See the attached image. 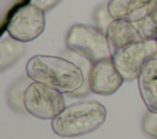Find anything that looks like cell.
Wrapping results in <instances>:
<instances>
[{"label": "cell", "instance_id": "1", "mask_svg": "<svg viewBox=\"0 0 157 139\" xmlns=\"http://www.w3.org/2000/svg\"><path fill=\"white\" fill-rule=\"evenodd\" d=\"M26 73L33 82L45 84L63 94H75L85 83L81 67L59 56L36 55L31 57L26 65Z\"/></svg>", "mask_w": 157, "mask_h": 139}, {"label": "cell", "instance_id": "2", "mask_svg": "<svg viewBox=\"0 0 157 139\" xmlns=\"http://www.w3.org/2000/svg\"><path fill=\"white\" fill-rule=\"evenodd\" d=\"M105 107L94 100L74 102L52 119L53 132L63 138H76L97 130L105 121Z\"/></svg>", "mask_w": 157, "mask_h": 139}, {"label": "cell", "instance_id": "3", "mask_svg": "<svg viewBox=\"0 0 157 139\" xmlns=\"http://www.w3.org/2000/svg\"><path fill=\"white\" fill-rule=\"evenodd\" d=\"M65 43L69 50L82 55L91 63L112 57L107 34L98 27L74 24L67 30Z\"/></svg>", "mask_w": 157, "mask_h": 139}, {"label": "cell", "instance_id": "4", "mask_svg": "<svg viewBox=\"0 0 157 139\" xmlns=\"http://www.w3.org/2000/svg\"><path fill=\"white\" fill-rule=\"evenodd\" d=\"M25 109L39 119H54L65 109L64 95L45 84L32 82L26 89Z\"/></svg>", "mask_w": 157, "mask_h": 139}, {"label": "cell", "instance_id": "5", "mask_svg": "<svg viewBox=\"0 0 157 139\" xmlns=\"http://www.w3.org/2000/svg\"><path fill=\"white\" fill-rule=\"evenodd\" d=\"M157 55V40H140L112 54V59L125 80L137 79L146 62Z\"/></svg>", "mask_w": 157, "mask_h": 139}, {"label": "cell", "instance_id": "6", "mask_svg": "<svg viewBox=\"0 0 157 139\" xmlns=\"http://www.w3.org/2000/svg\"><path fill=\"white\" fill-rule=\"evenodd\" d=\"M44 11L33 4H26L16 10L6 26V33L22 43L38 38L45 27Z\"/></svg>", "mask_w": 157, "mask_h": 139}, {"label": "cell", "instance_id": "7", "mask_svg": "<svg viewBox=\"0 0 157 139\" xmlns=\"http://www.w3.org/2000/svg\"><path fill=\"white\" fill-rule=\"evenodd\" d=\"M88 88L98 95L114 94L125 80L118 71L113 59H104L93 62L88 71Z\"/></svg>", "mask_w": 157, "mask_h": 139}, {"label": "cell", "instance_id": "8", "mask_svg": "<svg viewBox=\"0 0 157 139\" xmlns=\"http://www.w3.org/2000/svg\"><path fill=\"white\" fill-rule=\"evenodd\" d=\"M156 0H109L108 10L114 20L137 22L145 18L153 9Z\"/></svg>", "mask_w": 157, "mask_h": 139}, {"label": "cell", "instance_id": "9", "mask_svg": "<svg viewBox=\"0 0 157 139\" xmlns=\"http://www.w3.org/2000/svg\"><path fill=\"white\" fill-rule=\"evenodd\" d=\"M137 84L147 110L157 112V55L152 56L142 67L137 77Z\"/></svg>", "mask_w": 157, "mask_h": 139}, {"label": "cell", "instance_id": "10", "mask_svg": "<svg viewBox=\"0 0 157 139\" xmlns=\"http://www.w3.org/2000/svg\"><path fill=\"white\" fill-rule=\"evenodd\" d=\"M112 54L121 48L142 40L139 30L132 22L125 20H114L105 30Z\"/></svg>", "mask_w": 157, "mask_h": 139}, {"label": "cell", "instance_id": "11", "mask_svg": "<svg viewBox=\"0 0 157 139\" xmlns=\"http://www.w3.org/2000/svg\"><path fill=\"white\" fill-rule=\"evenodd\" d=\"M25 43L7 35L0 40V71L4 72L25 54Z\"/></svg>", "mask_w": 157, "mask_h": 139}, {"label": "cell", "instance_id": "12", "mask_svg": "<svg viewBox=\"0 0 157 139\" xmlns=\"http://www.w3.org/2000/svg\"><path fill=\"white\" fill-rule=\"evenodd\" d=\"M31 80L32 79L28 76L27 77H23V78L16 80L10 87V89L7 91V102H9V106L12 107L17 112L26 111V109H25V94H26L27 87L32 83Z\"/></svg>", "mask_w": 157, "mask_h": 139}, {"label": "cell", "instance_id": "13", "mask_svg": "<svg viewBox=\"0 0 157 139\" xmlns=\"http://www.w3.org/2000/svg\"><path fill=\"white\" fill-rule=\"evenodd\" d=\"M142 40H153L157 38V0L152 11L142 20L134 23Z\"/></svg>", "mask_w": 157, "mask_h": 139}, {"label": "cell", "instance_id": "14", "mask_svg": "<svg viewBox=\"0 0 157 139\" xmlns=\"http://www.w3.org/2000/svg\"><path fill=\"white\" fill-rule=\"evenodd\" d=\"M142 130L152 139H157V112L147 111L142 118Z\"/></svg>", "mask_w": 157, "mask_h": 139}, {"label": "cell", "instance_id": "15", "mask_svg": "<svg viewBox=\"0 0 157 139\" xmlns=\"http://www.w3.org/2000/svg\"><path fill=\"white\" fill-rule=\"evenodd\" d=\"M94 21L97 23V27L102 30H107L108 26L114 21V18L112 17L109 10H108V5L103 4L101 5L96 11H94Z\"/></svg>", "mask_w": 157, "mask_h": 139}, {"label": "cell", "instance_id": "16", "mask_svg": "<svg viewBox=\"0 0 157 139\" xmlns=\"http://www.w3.org/2000/svg\"><path fill=\"white\" fill-rule=\"evenodd\" d=\"M63 0H31L29 2L38 6L39 9H42L44 12L50 11L52 9H54L55 6H58Z\"/></svg>", "mask_w": 157, "mask_h": 139}, {"label": "cell", "instance_id": "17", "mask_svg": "<svg viewBox=\"0 0 157 139\" xmlns=\"http://www.w3.org/2000/svg\"><path fill=\"white\" fill-rule=\"evenodd\" d=\"M156 40H157V38H156Z\"/></svg>", "mask_w": 157, "mask_h": 139}]
</instances>
